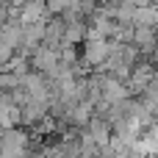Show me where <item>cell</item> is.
I'll return each instance as SVG.
<instances>
[{"mask_svg": "<svg viewBox=\"0 0 158 158\" xmlns=\"http://www.w3.org/2000/svg\"><path fill=\"white\" fill-rule=\"evenodd\" d=\"M31 156V133L22 128L3 131L0 136V158H28Z\"/></svg>", "mask_w": 158, "mask_h": 158, "instance_id": "6da1fadb", "label": "cell"}, {"mask_svg": "<svg viewBox=\"0 0 158 158\" xmlns=\"http://www.w3.org/2000/svg\"><path fill=\"white\" fill-rule=\"evenodd\" d=\"M108 53H111V42L108 39H86L83 42V53H81V64L89 72L103 69L106 61H108Z\"/></svg>", "mask_w": 158, "mask_h": 158, "instance_id": "7a4b0ae2", "label": "cell"}, {"mask_svg": "<svg viewBox=\"0 0 158 158\" xmlns=\"http://www.w3.org/2000/svg\"><path fill=\"white\" fill-rule=\"evenodd\" d=\"M31 69L33 72H42V75H47L50 81L53 78H58V72L64 69L61 67V56H58V50H53V47H39L33 56H31Z\"/></svg>", "mask_w": 158, "mask_h": 158, "instance_id": "3957f363", "label": "cell"}, {"mask_svg": "<svg viewBox=\"0 0 158 158\" xmlns=\"http://www.w3.org/2000/svg\"><path fill=\"white\" fill-rule=\"evenodd\" d=\"M156 67L150 64V61H139L136 67H133V72H131V78H128V89H131V94H142L150 83H153V78H156Z\"/></svg>", "mask_w": 158, "mask_h": 158, "instance_id": "277c9868", "label": "cell"}, {"mask_svg": "<svg viewBox=\"0 0 158 158\" xmlns=\"http://www.w3.org/2000/svg\"><path fill=\"white\" fill-rule=\"evenodd\" d=\"M133 44L139 47L142 56H153L158 50V33L156 28H136L133 25Z\"/></svg>", "mask_w": 158, "mask_h": 158, "instance_id": "5b68a950", "label": "cell"}, {"mask_svg": "<svg viewBox=\"0 0 158 158\" xmlns=\"http://www.w3.org/2000/svg\"><path fill=\"white\" fill-rule=\"evenodd\" d=\"M50 19V11H47V3L44 0H33L28 6L19 8V22L22 25H33V22H47Z\"/></svg>", "mask_w": 158, "mask_h": 158, "instance_id": "8992f818", "label": "cell"}, {"mask_svg": "<svg viewBox=\"0 0 158 158\" xmlns=\"http://www.w3.org/2000/svg\"><path fill=\"white\" fill-rule=\"evenodd\" d=\"M86 131H89V136L97 142V147H108L111 133H114V125H111L106 117H94V119L86 125Z\"/></svg>", "mask_w": 158, "mask_h": 158, "instance_id": "52a82bcc", "label": "cell"}, {"mask_svg": "<svg viewBox=\"0 0 158 158\" xmlns=\"http://www.w3.org/2000/svg\"><path fill=\"white\" fill-rule=\"evenodd\" d=\"M19 86H22V81L14 72H0V89L3 92H17Z\"/></svg>", "mask_w": 158, "mask_h": 158, "instance_id": "ba28073f", "label": "cell"}, {"mask_svg": "<svg viewBox=\"0 0 158 158\" xmlns=\"http://www.w3.org/2000/svg\"><path fill=\"white\" fill-rule=\"evenodd\" d=\"M14 8H22V6H28V3H33V0H8Z\"/></svg>", "mask_w": 158, "mask_h": 158, "instance_id": "9c48e42d", "label": "cell"}, {"mask_svg": "<svg viewBox=\"0 0 158 158\" xmlns=\"http://www.w3.org/2000/svg\"><path fill=\"white\" fill-rule=\"evenodd\" d=\"M128 158H147V156H136V153H131V156H128Z\"/></svg>", "mask_w": 158, "mask_h": 158, "instance_id": "30bf717a", "label": "cell"}]
</instances>
